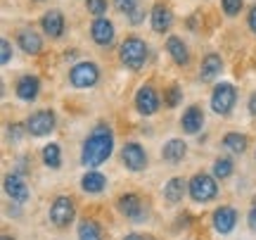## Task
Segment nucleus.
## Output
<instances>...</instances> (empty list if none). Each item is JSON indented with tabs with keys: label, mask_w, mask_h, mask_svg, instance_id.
Masks as SVG:
<instances>
[{
	"label": "nucleus",
	"mask_w": 256,
	"mask_h": 240,
	"mask_svg": "<svg viewBox=\"0 0 256 240\" xmlns=\"http://www.w3.org/2000/svg\"><path fill=\"white\" fill-rule=\"evenodd\" d=\"M114 152V133L107 124H98L90 131V136L83 140L81 148V164L88 169L100 166L102 162H107Z\"/></svg>",
	"instance_id": "f257e3e1"
},
{
	"label": "nucleus",
	"mask_w": 256,
	"mask_h": 240,
	"mask_svg": "<svg viewBox=\"0 0 256 240\" xmlns=\"http://www.w3.org/2000/svg\"><path fill=\"white\" fill-rule=\"evenodd\" d=\"M147 55H150V48H147V43L142 38H138V36H128L119 48L121 62L128 69H142L147 62Z\"/></svg>",
	"instance_id": "f03ea898"
},
{
	"label": "nucleus",
	"mask_w": 256,
	"mask_h": 240,
	"mask_svg": "<svg viewBox=\"0 0 256 240\" xmlns=\"http://www.w3.org/2000/svg\"><path fill=\"white\" fill-rule=\"evenodd\" d=\"M188 193L194 202H209L218 195V183L209 174H194L188 183Z\"/></svg>",
	"instance_id": "7ed1b4c3"
},
{
	"label": "nucleus",
	"mask_w": 256,
	"mask_h": 240,
	"mask_svg": "<svg viewBox=\"0 0 256 240\" xmlns=\"http://www.w3.org/2000/svg\"><path fill=\"white\" fill-rule=\"evenodd\" d=\"M235 102H238L235 86L228 81L216 83V88L211 93V110L216 112V114H220V117H226V114H230V110L235 107Z\"/></svg>",
	"instance_id": "20e7f679"
},
{
	"label": "nucleus",
	"mask_w": 256,
	"mask_h": 240,
	"mask_svg": "<svg viewBox=\"0 0 256 240\" xmlns=\"http://www.w3.org/2000/svg\"><path fill=\"white\" fill-rule=\"evenodd\" d=\"M69 81L76 88H90V86H95V83L100 81V67L95 65V62H88V60L78 62V65L72 67Z\"/></svg>",
	"instance_id": "39448f33"
},
{
	"label": "nucleus",
	"mask_w": 256,
	"mask_h": 240,
	"mask_svg": "<svg viewBox=\"0 0 256 240\" xmlns=\"http://www.w3.org/2000/svg\"><path fill=\"white\" fill-rule=\"evenodd\" d=\"M74 216H76V204H74L72 197L60 195V197L52 200V204H50V221L55 223L57 228H66L74 221Z\"/></svg>",
	"instance_id": "423d86ee"
},
{
	"label": "nucleus",
	"mask_w": 256,
	"mask_h": 240,
	"mask_svg": "<svg viewBox=\"0 0 256 240\" xmlns=\"http://www.w3.org/2000/svg\"><path fill=\"white\" fill-rule=\"evenodd\" d=\"M136 110L142 114V117H152L159 110V93L154 91V86H140L136 93Z\"/></svg>",
	"instance_id": "0eeeda50"
},
{
	"label": "nucleus",
	"mask_w": 256,
	"mask_h": 240,
	"mask_svg": "<svg viewBox=\"0 0 256 240\" xmlns=\"http://www.w3.org/2000/svg\"><path fill=\"white\" fill-rule=\"evenodd\" d=\"M26 129L31 136H48L55 129V112L52 110H38L26 121Z\"/></svg>",
	"instance_id": "6e6552de"
},
{
	"label": "nucleus",
	"mask_w": 256,
	"mask_h": 240,
	"mask_svg": "<svg viewBox=\"0 0 256 240\" xmlns=\"http://www.w3.org/2000/svg\"><path fill=\"white\" fill-rule=\"evenodd\" d=\"M116 207H119V212L124 214L126 219H133V221H142V219H145V204L140 200V195H136V193L121 195Z\"/></svg>",
	"instance_id": "1a4fd4ad"
},
{
	"label": "nucleus",
	"mask_w": 256,
	"mask_h": 240,
	"mask_svg": "<svg viewBox=\"0 0 256 240\" xmlns=\"http://www.w3.org/2000/svg\"><path fill=\"white\" fill-rule=\"evenodd\" d=\"M90 36L100 48H110L114 43L116 31H114V24L107 17H98V19H92V24H90Z\"/></svg>",
	"instance_id": "9d476101"
},
{
	"label": "nucleus",
	"mask_w": 256,
	"mask_h": 240,
	"mask_svg": "<svg viewBox=\"0 0 256 240\" xmlns=\"http://www.w3.org/2000/svg\"><path fill=\"white\" fill-rule=\"evenodd\" d=\"M121 159L130 171H142L147 166V152L140 143H126L121 150Z\"/></svg>",
	"instance_id": "9b49d317"
},
{
	"label": "nucleus",
	"mask_w": 256,
	"mask_h": 240,
	"mask_svg": "<svg viewBox=\"0 0 256 240\" xmlns=\"http://www.w3.org/2000/svg\"><path fill=\"white\" fill-rule=\"evenodd\" d=\"M211 223H214L216 233H220V235H228V233H232L235 223H238V212H235L232 207H228V204H223V207H218V209L214 212Z\"/></svg>",
	"instance_id": "f8f14e48"
},
{
	"label": "nucleus",
	"mask_w": 256,
	"mask_h": 240,
	"mask_svg": "<svg viewBox=\"0 0 256 240\" xmlns=\"http://www.w3.org/2000/svg\"><path fill=\"white\" fill-rule=\"evenodd\" d=\"M14 93H17L19 100L24 102H34L40 93V79L34 74H24L17 79V86H14Z\"/></svg>",
	"instance_id": "ddd939ff"
},
{
	"label": "nucleus",
	"mask_w": 256,
	"mask_h": 240,
	"mask_svg": "<svg viewBox=\"0 0 256 240\" xmlns=\"http://www.w3.org/2000/svg\"><path fill=\"white\" fill-rule=\"evenodd\" d=\"M64 27H66V22H64V15L60 10H50V12H46V15L40 17V29H43V34L50 38L62 36Z\"/></svg>",
	"instance_id": "4468645a"
},
{
	"label": "nucleus",
	"mask_w": 256,
	"mask_h": 240,
	"mask_svg": "<svg viewBox=\"0 0 256 240\" xmlns=\"http://www.w3.org/2000/svg\"><path fill=\"white\" fill-rule=\"evenodd\" d=\"M150 22H152V29L156 34H166L168 29L174 27V12L166 8L164 3H156L152 12H150Z\"/></svg>",
	"instance_id": "2eb2a0df"
},
{
	"label": "nucleus",
	"mask_w": 256,
	"mask_h": 240,
	"mask_svg": "<svg viewBox=\"0 0 256 240\" xmlns=\"http://www.w3.org/2000/svg\"><path fill=\"white\" fill-rule=\"evenodd\" d=\"M17 43L24 55H38L43 50V38L38 36L34 29H22L17 34Z\"/></svg>",
	"instance_id": "dca6fc26"
},
{
	"label": "nucleus",
	"mask_w": 256,
	"mask_h": 240,
	"mask_svg": "<svg viewBox=\"0 0 256 240\" xmlns=\"http://www.w3.org/2000/svg\"><path fill=\"white\" fill-rule=\"evenodd\" d=\"M5 193H8L14 202H26L28 200L26 181H24L19 174H8L5 176Z\"/></svg>",
	"instance_id": "f3484780"
},
{
	"label": "nucleus",
	"mask_w": 256,
	"mask_h": 240,
	"mask_svg": "<svg viewBox=\"0 0 256 240\" xmlns=\"http://www.w3.org/2000/svg\"><path fill=\"white\" fill-rule=\"evenodd\" d=\"M180 126H183L185 133H200L202 126H204V112H202V107H197V105H190L188 110L183 112V117H180Z\"/></svg>",
	"instance_id": "a211bd4d"
},
{
	"label": "nucleus",
	"mask_w": 256,
	"mask_h": 240,
	"mask_svg": "<svg viewBox=\"0 0 256 240\" xmlns=\"http://www.w3.org/2000/svg\"><path fill=\"white\" fill-rule=\"evenodd\" d=\"M220 69H223V60H220V55L218 53H209L200 65V79L204 83L214 81V79L220 74Z\"/></svg>",
	"instance_id": "6ab92c4d"
},
{
	"label": "nucleus",
	"mask_w": 256,
	"mask_h": 240,
	"mask_svg": "<svg viewBox=\"0 0 256 240\" xmlns=\"http://www.w3.org/2000/svg\"><path fill=\"white\" fill-rule=\"evenodd\" d=\"M166 50H168V55H171V60H174L176 65L185 67L188 62H190V50H188V46L183 43V38L180 36H168L166 38Z\"/></svg>",
	"instance_id": "aec40b11"
},
{
	"label": "nucleus",
	"mask_w": 256,
	"mask_h": 240,
	"mask_svg": "<svg viewBox=\"0 0 256 240\" xmlns=\"http://www.w3.org/2000/svg\"><path fill=\"white\" fill-rule=\"evenodd\" d=\"M81 188L86 190V193L90 195H98L102 193L104 188H107V178H104V174H100V171H86L81 178Z\"/></svg>",
	"instance_id": "412c9836"
},
{
	"label": "nucleus",
	"mask_w": 256,
	"mask_h": 240,
	"mask_svg": "<svg viewBox=\"0 0 256 240\" xmlns=\"http://www.w3.org/2000/svg\"><path fill=\"white\" fill-rule=\"evenodd\" d=\"M185 152H188V145H185L183 140L171 138L168 143H164V148H162V157H164L166 162L176 164V162H180V159L185 157Z\"/></svg>",
	"instance_id": "4be33fe9"
},
{
	"label": "nucleus",
	"mask_w": 256,
	"mask_h": 240,
	"mask_svg": "<svg viewBox=\"0 0 256 240\" xmlns=\"http://www.w3.org/2000/svg\"><path fill=\"white\" fill-rule=\"evenodd\" d=\"M185 190H188V183H185L183 178H168L166 181V185H164V197L168 200V202H180L183 200V195H185Z\"/></svg>",
	"instance_id": "5701e85b"
},
{
	"label": "nucleus",
	"mask_w": 256,
	"mask_h": 240,
	"mask_svg": "<svg viewBox=\"0 0 256 240\" xmlns=\"http://www.w3.org/2000/svg\"><path fill=\"white\" fill-rule=\"evenodd\" d=\"M223 145H226V150H230V152H235V155H242L244 150H247L249 140L244 133H238V131H232V133H226V138H223Z\"/></svg>",
	"instance_id": "b1692460"
},
{
	"label": "nucleus",
	"mask_w": 256,
	"mask_h": 240,
	"mask_svg": "<svg viewBox=\"0 0 256 240\" xmlns=\"http://www.w3.org/2000/svg\"><path fill=\"white\" fill-rule=\"evenodd\" d=\"M78 240H102V228L95 219H83L78 223Z\"/></svg>",
	"instance_id": "393cba45"
},
{
	"label": "nucleus",
	"mask_w": 256,
	"mask_h": 240,
	"mask_svg": "<svg viewBox=\"0 0 256 240\" xmlns=\"http://www.w3.org/2000/svg\"><path fill=\"white\" fill-rule=\"evenodd\" d=\"M43 162L50 169H60L62 166V150H60L57 143H48L46 148H43Z\"/></svg>",
	"instance_id": "a878e982"
},
{
	"label": "nucleus",
	"mask_w": 256,
	"mask_h": 240,
	"mask_svg": "<svg viewBox=\"0 0 256 240\" xmlns=\"http://www.w3.org/2000/svg\"><path fill=\"white\" fill-rule=\"evenodd\" d=\"M232 169H235V166H232V159H228V157H218L214 162V176L220 178V181L228 178V176L232 174Z\"/></svg>",
	"instance_id": "bb28decb"
},
{
	"label": "nucleus",
	"mask_w": 256,
	"mask_h": 240,
	"mask_svg": "<svg viewBox=\"0 0 256 240\" xmlns=\"http://www.w3.org/2000/svg\"><path fill=\"white\" fill-rule=\"evenodd\" d=\"M86 10H88L95 19L104 17V12H107V0H86Z\"/></svg>",
	"instance_id": "cd10ccee"
},
{
	"label": "nucleus",
	"mask_w": 256,
	"mask_h": 240,
	"mask_svg": "<svg viewBox=\"0 0 256 240\" xmlns=\"http://www.w3.org/2000/svg\"><path fill=\"white\" fill-rule=\"evenodd\" d=\"M180 100H183V93H180V88H178V86H171V88L164 93L166 107H178V105H180Z\"/></svg>",
	"instance_id": "c85d7f7f"
},
{
	"label": "nucleus",
	"mask_w": 256,
	"mask_h": 240,
	"mask_svg": "<svg viewBox=\"0 0 256 240\" xmlns=\"http://www.w3.org/2000/svg\"><path fill=\"white\" fill-rule=\"evenodd\" d=\"M242 5H244V0H220V8L226 12V17H238Z\"/></svg>",
	"instance_id": "c756f323"
},
{
	"label": "nucleus",
	"mask_w": 256,
	"mask_h": 240,
	"mask_svg": "<svg viewBox=\"0 0 256 240\" xmlns=\"http://www.w3.org/2000/svg\"><path fill=\"white\" fill-rule=\"evenodd\" d=\"M114 8L119 10L121 15H128V17H130L138 10V0H114Z\"/></svg>",
	"instance_id": "7c9ffc66"
},
{
	"label": "nucleus",
	"mask_w": 256,
	"mask_h": 240,
	"mask_svg": "<svg viewBox=\"0 0 256 240\" xmlns=\"http://www.w3.org/2000/svg\"><path fill=\"white\" fill-rule=\"evenodd\" d=\"M10 60H12V43H10L8 38H2L0 41V62L8 65Z\"/></svg>",
	"instance_id": "2f4dec72"
},
{
	"label": "nucleus",
	"mask_w": 256,
	"mask_h": 240,
	"mask_svg": "<svg viewBox=\"0 0 256 240\" xmlns=\"http://www.w3.org/2000/svg\"><path fill=\"white\" fill-rule=\"evenodd\" d=\"M128 22H130L133 27H138V24H142V22H145V10H142V8H138L136 12H133V15L128 17Z\"/></svg>",
	"instance_id": "473e14b6"
},
{
	"label": "nucleus",
	"mask_w": 256,
	"mask_h": 240,
	"mask_svg": "<svg viewBox=\"0 0 256 240\" xmlns=\"http://www.w3.org/2000/svg\"><path fill=\"white\" fill-rule=\"evenodd\" d=\"M247 27L252 34H256V5L249 8V15H247Z\"/></svg>",
	"instance_id": "72a5a7b5"
},
{
	"label": "nucleus",
	"mask_w": 256,
	"mask_h": 240,
	"mask_svg": "<svg viewBox=\"0 0 256 240\" xmlns=\"http://www.w3.org/2000/svg\"><path fill=\"white\" fill-rule=\"evenodd\" d=\"M10 138L12 140L22 138V126H19V124H12V126H10Z\"/></svg>",
	"instance_id": "f704fd0d"
},
{
	"label": "nucleus",
	"mask_w": 256,
	"mask_h": 240,
	"mask_svg": "<svg viewBox=\"0 0 256 240\" xmlns=\"http://www.w3.org/2000/svg\"><path fill=\"white\" fill-rule=\"evenodd\" d=\"M247 221H249V228H252V231H256V204L252 207V209H249Z\"/></svg>",
	"instance_id": "c9c22d12"
},
{
	"label": "nucleus",
	"mask_w": 256,
	"mask_h": 240,
	"mask_svg": "<svg viewBox=\"0 0 256 240\" xmlns=\"http://www.w3.org/2000/svg\"><path fill=\"white\" fill-rule=\"evenodd\" d=\"M124 240H154L152 235H142V233H128Z\"/></svg>",
	"instance_id": "e433bc0d"
},
{
	"label": "nucleus",
	"mask_w": 256,
	"mask_h": 240,
	"mask_svg": "<svg viewBox=\"0 0 256 240\" xmlns=\"http://www.w3.org/2000/svg\"><path fill=\"white\" fill-rule=\"evenodd\" d=\"M247 107H249V112L256 117V93H252V98H249V102H247Z\"/></svg>",
	"instance_id": "4c0bfd02"
},
{
	"label": "nucleus",
	"mask_w": 256,
	"mask_h": 240,
	"mask_svg": "<svg viewBox=\"0 0 256 240\" xmlns=\"http://www.w3.org/2000/svg\"><path fill=\"white\" fill-rule=\"evenodd\" d=\"M0 240H14V238H12V235H2V238H0Z\"/></svg>",
	"instance_id": "58836bf2"
}]
</instances>
